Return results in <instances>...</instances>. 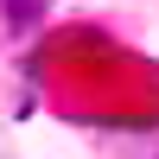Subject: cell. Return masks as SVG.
Instances as JSON below:
<instances>
[{
  "mask_svg": "<svg viewBox=\"0 0 159 159\" xmlns=\"http://www.w3.org/2000/svg\"><path fill=\"white\" fill-rule=\"evenodd\" d=\"M0 19H7L13 32H32V25L45 19V0H0Z\"/></svg>",
  "mask_w": 159,
  "mask_h": 159,
  "instance_id": "cell-1",
  "label": "cell"
},
{
  "mask_svg": "<svg viewBox=\"0 0 159 159\" xmlns=\"http://www.w3.org/2000/svg\"><path fill=\"white\" fill-rule=\"evenodd\" d=\"M147 159H159V153H147Z\"/></svg>",
  "mask_w": 159,
  "mask_h": 159,
  "instance_id": "cell-2",
  "label": "cell"
}]
</instances>
